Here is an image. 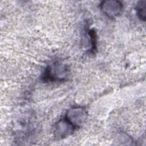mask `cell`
<instances>
[{
  "label": "cell",
  "mask_w": 146,
  "mask_h": 146,
  "mask_svg": "<svg viewBox=\"0 0 146 146\" xmlns=\"http://www.w3.org/2000/svg\"><path fill=\"white\" fill-rule=\"evenodd\" d=\"M68 70L66 66L59 62L55 63L53 66H48L45 69L42 75L44 81H61L66 78Z\"/></svg>",
  "instance_id": "cell-1"
},
{
  "label": "cell",
  "mask_w": 146,
  "mask_h": 146,
  "mask_svg": "<svg viewBox=\"0 0 146 146\" xmlns=\"http://www.w3.org/2000/svg\"><path fill=\"white\" fill-rule=\"evenodd\" d=\"M76 128L64 116L55 124L54 133L55 137L63 139L71 135Z\"/></svg>",
  "instance_id": "cell-2"
},
{
  "label": "cell",
  "mask_w": 146,
  "mask_h": 146,
  "mask_svg": "<svg viewBox=\"0 0 146 146\" xmlns=\"http://www.w3.org/2000/svg\"><path fill=\"white\" fill-rule=\"evenodd\" d=\"M87 114L84 108L78 106L70 109L64 116L77 128L85 121Z\"/></svg>",
  "instance_id": "cell-3"
},
{
  "label": "cell",
  "mask_w": 146,
  "mask_h": 146,
  "mask_svg": "<svg viewBox=\"0 0 146 146\" xmlns=\"http://www.w3.org/2000/svg\"><path fill=\"white\" fill-rule=\"evenodd\" d=\"M123 5L119 1H106L100 4L103 12L108 17L115 18L119 17L123 10Z\"/></svg>",
  "instance_id": "cell-4"
},
{
  "label": "cell",
  "mask_w": 146,
  "mask_h": 146,
  "mask_svg": "<svg viewBox=\"0 0 146 146\" xmlns=\"http://www.w3.org/2000/svg\"><path fill=\"white\" fill-rule=\"evenodd\" d=\"M137 14L139 18L143 21L145 19V11H146V2L145 1H139L136 6Z\"/></svg>",
  "instance_id": "cell-5"
},
{
  "label": "cell",
  "mask_w": 146,
  "mask_h": 146,
  "mask_svg": "<svg viewBox=\"0 0 146 146\" xmlns=\"http://www.w3.org/2000/svg\"><path fill=\"white\" fill-rule=\"evenodd\" d=\"M88 34L91 38V43L92 44V51H95L96 49V33L94 30H91L88 32Z\"/></svg>",
  "instance_id": "cell-6"
}]
</instances>
